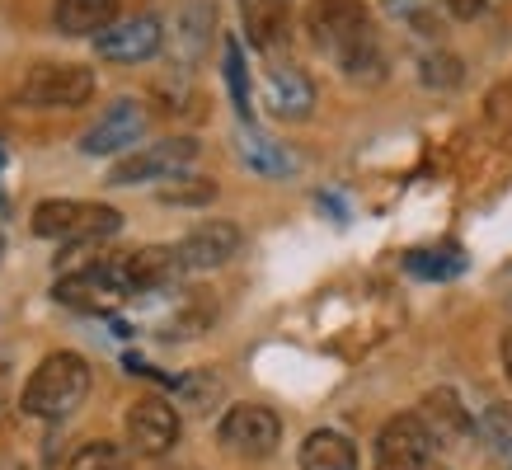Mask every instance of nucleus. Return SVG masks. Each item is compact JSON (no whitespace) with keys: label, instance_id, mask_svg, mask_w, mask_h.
Returning <instances> with one entry per match:
<instances>
[{"label":"nucleus","instance_id":"nucleus-1","mask_svg":"<svg viewBox=\"0 0 512 470\" xmlns=\"http://www.w3.org/2000/svg\"><path fill=\"white\" fill-rule=\"evenodd\" d=\"M306 33L320 47V57H329L348 80L386 76V52L376 38L372 10L362 0H311L306 5Z\"/></svg>","mask_w":512,"mask_h":470},{"label":"nucleus","instance_id":"nucleus-2","mask_svg":"<svg viewBox=\"0 0 512 470\" xmlns=\"http://www.w3.org/2000/svg\"><path fill=\"white\" fill-rule=\"evenodd\" d=\"M85 395H90V362L71 353V348H62V353H47L33 367L19 405L33 419H66V414H76L85 405Z\"/></svg>","mask_w":512,"mask_h":470},{"label":"nucleus","instance_id":"nucleus-3","mask_svg":"<svg viewBox=\"0 0 512 470\" xmlns=\"http://www.w3.org/2000/svg\"><path fill=\"white\" fill-rule=\"evenodd\" d=\"M123 231V212L109 203H80V198H47L33 207V235L57 245H99Z\"/></svg>","mask_w":512,"mask_h":470},{"label":"nucleus","instance_id":"nucleus-4","mask_svg":"<svg viewBox=\"0 0 512 470\" xmlns=\"http://www.w3.org/2000/svg\"><path fill=\"white\" fill-rule=\"evenodd\" d=\"M202 156V141L198 137H165L151 141L141 151H127L118 165L109 170L113 188H137V184H156V179H179V174L193 170V160Z\"/></svg>","mask_w":512,"mask_h":470},{"label":"nucleus","instance_id":"nucleus-5","mask_svg":"<svg viewBox=\"0 0 512 470\" xmlns=\"http://www.w3.org/2000/svg\"><path fill=\"white\" fill-rule=\"evenodd\" d=\"M99 80H94L90 66L80 62H38L19 85V99L29 109H80L90 104Z\"/></svg>","mask_w":512,"mask_h":470},{"label":"nucleus","instance_id":"nucleus-6","mask_svg":"<svg viewBox=\"0 0 512 470\" xmlns=\"http://www.w3.org/2000/svg\"><path fill=\"white\" fill-rule=\"evenodd\" d=\"M217 438H221V447H226V452L259 461V456L278 452L282 419L268 405H231L226 414H221V423H217Z\"/></svg>","mask_w":512,"mask_h":470},{"label":"nucleus","instance_id":"nucleus-7","mask_svg":"<svg viewBox=\"0 0 512 470\" xmlns=\"http://www.w3.org/2000/svg\"><path fill=\"white\" fill-rule=\"evenodd\" d=\"M123 297H127V282H123L118 259H94V264H85L80 273H66V278L57 282V301H62V306H76V311H90V315L113 311Z\"/></svg>","mask_w":512,"mask_h":470},{"label":"nucleus","instance_id":"nucleus-8","mask_svg":"<svg viewBox=\"0 0 512 470\" xmlns=\"http://www.w3.org/2000/svg\"><path fill=\"white\" fill-rule=\"evenodd\" d=\"M146 104L141 99H113L109 109L99 113L90 127H85V137H80V151L85 156H123L132 151V141L146 137Z\"/></svg>","mask_w":512,"mask_h":470},{"label":"nucleus","instance_id":"nucleus-9","mask_svg":"<svg viewBox=\"0 0 512 470\" xmlns=\"http://www.w3.org/2000/svg\"><path fill=\"white\" fill-rule=\"evenodd\" d=\"M127 447L137 456H170L179 433H184V423H179V409L170 400H160V395H146L137 405L127 409Z\"/></svg>","mask_w":512,"mask_h":470},{"label":"nucleus","instance_id":"nucleus-10","mask_svg":"<svg viewBox=\"0 0 512 470\" xmlns=\"http://www.w3.org/2000/svg\"><path fill=\"white\" fill-rule=\"evenodd\" d=\"M428 456H433V438L419 414H395L381 423L372 452L376 470H428Z\"/></svg>","mask_w":512,"mask_h":470},{"label":"nucleus","instance_id":"nucleus-11","mask_svg":"<svg viewBox=\"0 0 512 470\" xmlns=\"http://www.w3.org/2000/svg\"><path fill=\"white\" fill-rule=\"evenodd\" d=\"M245 235L235 221H198L193 231L174 245V259L184 273H212V268H226L240 254Z\"/></svg>","mask_w":512,"mask_h":470},{"label":"nucleus","instance_id":"nucleus-12","mask_svg":"<svg viewBox=\"0 0 512 470\" xmlns=\"http://www.w3.org/2000/svg\"><path fill=\"white\" fill-rule=\"evenodd\" d=\"M165 43V24L156 15H132V19H113L109 29L94 38V52L104 62H118V66H137V62H151Z\"/></svg>","mask_w":512,"mask_h":470},{"label":"nucleus","instance_id":"nucleus-13","mask_svg":"<svg viewBox=\"0 0 512 470\" xmlns=\"http://www.w3.org/2000/svg\"><path fill=\"white\" fill-rule=\"evenodd\" d=\"M264 104L273 118L282 123H301V118H311L315 109V85L311 76L292 62H273L264 71Z\"/></svg>","mask_w":512,"mask_h":470},{"label":"nucleus","instance_id":"nucleus-14","mask_svg":"<svg viewBox=\"0 0 512 470\" xmlns=\"http://www.w3.org/2000/svg\"><path fill=\"white\" fill-rule=\"evenodd\" d=\"M118 268H123L127 297H141V292H165L179 282V259H174L170 245H146V250L118 254Z\"/></svg>","mask_w":512,"mask_h":470},{"label":"nucleus","instance_id":"nucleus-15","mask_svg":"<svg viewBox=\"0 0 512 470\" xmlns=\"http://www.w3.org/2000/svg\"><path fill=\"white\" fill-rule=\"evenodd\" d=\"M240 24L259 52H278L292 33V0H240Z\"/></svg>","mask_w":512,"mask_h":470},{"label":"nucleus","instance_id":"nucleus-16","mask_svg":"<svg viewBox=\"0 0 512 470\" xmlns=\"http://www.w3.org/2000/svg\"><path fill=\"white\" fill-rule=\"evenodd\" d=\"M240 160H245L254 174H264V179H292L296 174V156L282 146V141H273V137H264L254 123H245L240 127Z\"/></svg>","mask_w":512,"mask_h":470},{"label":"nucleus","instance_id":"nucleus-17","mask_svg":"<svg viewBox=\"0 0 512 470\" xmlns=\"http://www.w3.org/2000/svg\"><path fill=\"white\" fill-rule=\"evenodd\" d=\"M118 19V0H57L52 5V24L66 38H99Z\"/></svg>","mask_w":512,"mask_h":470},{"label":"nucleus","instance_id":"nucleus-18","mask_svg":"<svg viewBox=\"0 0 512 470\" xmlns=\"http://www.w3.org/2000/svg\"><path fill=\"white\" fill-rule=\"evenodd\" d=\"M296 461H301V470H357V447L334 428H315V433H306Z\"/></svg>","mask_w":512,"mask_h":470},{"label":"nucleus","instance_id":"nucleus-19","mask_svg":"<svg viewBox=\"0 0 512 470\" xmlns=\"http://www.w3.org/2000/svg\"><path fill=\"white\" fill-rule=\"evenodd\" d=\"M423 428H428V438H442V433H466L470 419L461 414V405H456V395L451 391H433L428 400H423Z\"/></svg>","mask_w":512,"mask_h":470},{"label":"nucleus","instance_id":"nucleus-20","mask_svg":"<svg viewBox=\"0 0 512 470\" xmlns=\"http://www.w3.org/2000/svg\"><path fill=\"white\" fill-rule=\"evenodd\" d=\"M221 71H226V85H231V104L240 113V123L254 118V104H249V71H245V47L240 38H226L221 47Z\"/></svg>","mask_w":512,"mask_h":470},{"label":"nucleus","instance_id":"nucleus-21","mask_svg":"<svg viewBox=\"0 0 512 470\" xmlns=\"http://www.w3.org/2000/svg\"><path fill=\"white\" fill-rule=\"evenodd\" d=\"M404 268L414 278H456L466 268V254L456 250H409L404 254Z\"/></svg>","mask_w":512,"mask_h":470},{"label":"nucleus","instance_id":"nucleus-22","mask_svg":"<svg viewBox=\"0 0 512 470\" xmlns=\"http://www.w3.org/2000/svg\"><path fill=\"white\" fill-rule=\"evenodd\" d=\"M71 470H132V456L118 442H85L71 456Z\"/></svg>","mask_w":512,"mask_h":470},{"label":"nucleus","instance_id":"nucleus-23","mask_svg":"<svg viewBox=\"0 0 512 470\" xmlns=\"http://www.w3.org/2000/svg\"><path fill=\"white\" fill-rule=\"evenodd\" d=\"M390 5V15L404 19L409 29H419V33H433L442 29V15H437V0H386Z\"/></svg>","mask_w":512,"mask_h":470},{"label":"nucleus","instance_id":"nucleus-24","mask_svg":"<svg viewBox=\"0 0 512 470\" xmlns=\"http://www.w3.org/2000/svg\"><path fill=\"white\" fill-rule=\"evenodd\" d=\"M160 198H165V203H179V207H207L212 198H217V184H212V179H193V184H184V174H179V179H170V184L160 188Z\"/></svg>","mask_w":512,"mask_h":470},{"label":"nucleus","instance_id":"nucleus-25","mask_svg":"<svg viewBox=\"0 0 512 470\" xmlns=\"http://www.w3.org/2000/svg\"><path fill=\"white\" fill-rule=\"evenodd\" d=\"M484 438L494 442V452L512 456V405H494L484 414Z\"/></svg>","mask_w":512,"mask_h":470},{"label":"nucleus","instance_id":"nucleus-26","mask_svg":"<svg viewBox=\"0 0 512 470\" xmlns=\"http://www.w3.org/2000/svg\"><path fill=\"white\" fill-rule=\"evenodd\" d=\"M437 5H442L451 19H475V15H484V0H437Z\"/></svg>","mask_w":512,"mask_h":470},{"label":"nucleus","instance_id":"nucleus-27","mask_svg":"<svg viewBox=\"0 0 512 470\" xmlns=\"http://www.w3.org/2000/svg\"><path fill=\"white\" fill-rule=\"evenodd\" d=\"M498 353H503V372H508V381H512V329L503 334V348H498Z\"/></svg>","mask_w":512,"mask_h":470},{"label":"nucleus","instance_id":"nucleus-28","mask_svg":"<svg viewBox=\"0 0 512 470\" xmlns=\"http://www.w3.org/2000/svg\"><path fill=\"white\" fill-rule=\"evenodd\" d=\"M160 470H198V466H160Z\"/></svg>","mask_w":512,"mask_h":470}]
</instances>
